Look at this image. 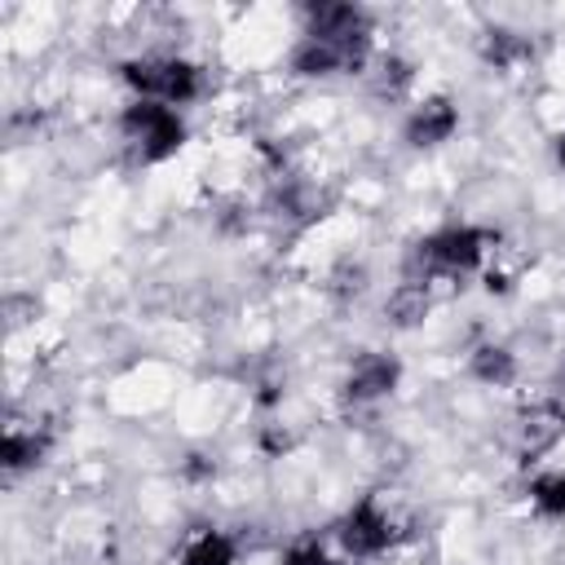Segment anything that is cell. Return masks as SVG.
Listing matches in <instances>:
<instances>
[{
    "label": "cell",
    "mask_w": 565,
    "mask_h": 565,
    "mask_svg": "<svg viewBox=\"0 0 565 565\" xmlns=\"http://www.w3.org/2000/svg\"><path fill=\"white\" fill-rule=\"evenodd\" d=\"M40 455V441L35 437H22V433H4V446H0V459L4 468H22Z\"/></svg>",
    "instance_id": "13"
},
{
    "label": "cell",
    "mask_w": 565,
    "mask_h": 565,
    "mask_svg": "<svg viewBox=\"0 0 565 565\" xmlns=\"http://www.w3.org/2000/svg\"><path fill=\"white\" fill-rule=\"evenodd\" d=\"M525 53H530V44H525L521 35H512V31H490V35H486V57H490L494 66H516Z\"/></svg>",
    "instance_id": "11"
},
{
    "label": "cell",
    "mask_w": 565,
    "mask_h": 565,
    "mask_svg": "<svg viewBox=\"0 0 565 565\" xmlns=\"http://www.w3.org/2000/svg\"><path fill=\"white\" fill-rule=\"evenodd\" d=\"M486 243H490L486 230L450 225V230H441V234H433V238H424V243L415 247L411 269L424 274V278H433V274H463V269H472V265L481 260Z\"/></svg>",
    "instance_id": "3"
},
{
    "label": "cell",
    "mask_w": 565,
    "mask_h": 565,
    "mask_svg": "<svg viewBox=\"0 0 565 565\" xmlns=\"http://www.w3.org/2000/svg\"><path fill=\"white\" fill-rule=\"evenodd\" d=\"M296 71L300 75H340L358 71L366 62V35H305L296 49Z\"/></svg>",
    "instance_id": "4"
},
{
    "label": "cell",
    "mask_w": 565,
    "mask_h": 565,
    "mask_svg": "<svg viewBox=\"0 0 565 565\" xmlns=\"http://www.w3.org/2000/svg\"><path fill=\"white\" fill-rule=\"evenodd\" d=\"M455 128H459L455 106H450L446 97H428V102L406 119V141H411V146H437V141H446Z\"/></svg>",
    "instance_id": "6"
},
{
    "label": "cell",
    "mask_w": 565,
    "mask_h": 565,
    "mask_svg": "<svg viewBox=\"0 0 565 565\" xmlns=\"http://www.w3.org/2000/svg\"><path fill=\"white\" fill-rule=\"evenodd\" d=\"M472 371L481 380H490V384H508L512 380V353L508 349H494V344H481L472 353Z\"/></svg>",
    "instance_id": "10"
},
{
    "label": "cell",
    "mask_w": 565,
    "mask_h": 565,
    "mask_svg": "<svg viewBox=\"0 0 565 565\" xmlns=\"http://www.w3.org/2000/svg\"><path fill=\"white\" fill-rule=\"evenodd\" d=\"M424 309H428V291H424V282H402V287L393 291V300H388V313H393L397 327L419 322Z\"/></svg>",
    "instance_id": "9"
},
{
    "label": "cell",
    "mask_w": 565,
    "mask_h": 565,
    "mask_svg": "<svg viewBox=\"0 0 565 565\" xmlns=\"http://www.w3.org/2000/svg\"><path fill=\"white\" fill-rule=\"evenodd\" d=\"M124 79L141 93V102H190L199 93V71L181 57H132L124 62Z\"/></svg>",
    "instance_id": "2"
},
{
    "label": "cell",
    "mask_w": 565,
    "mask_h": 565,
    "mask_svg": "<svg viewBox=\"0 0 565 565\" xmlns=\"http://www.w3.org/2000/svg\"><path fill=\"white\" fill-rule=\"evenodd\" d=\"M119 132H124V141H128L146 163L177 154V146L185 141V124H181L177 110L163 106V102H137V106H128L124 119H119Z\"/></svg>",
    "instance_id": "1"
},
{
    "label": "cell",
    "mask_w": 565,
    "mask_h": 565,
    "mask_svg": "<svg viewBox=\"0 0 565 565\" xmlns=\"http://www.w3.org/2000/svg\"><path fill=\"white\" fill-rule=\"evenodd\" d=\"M340 543H344L353 556H375V552H384V547L393 543V521L380 512L375 499H362V503L344 516Z\"/></svg>",
    "instance_id": "5"
},
{
    "label": "cell",
    "mask_w": 565,
    "mask_h": 565,
    "mask_svg": "<svg viewBox=\"0 0 565 565\" xmlns=\"http://www.w3.org/2000/svg\"><path fill=\"white\" fill-rule=\"evenodd\" d=\"M530 494H534V503H539L543 512H552V516H565V472L539 477Z\"/></svg>",
    "instance_id": "12"
},
{
    "label": "cell",
    "mask_w": 565,
    "mask_h": 565,
    "mask_svg": "<svg viewBox=\"0 0 565 565\" xmlns=\"http://www.w3.org/2000/svg\"><path fill=\"white\" fill-rule=\"evenodd\" d=\"M393 384H397V362L384 358V353H366V358L353 366L344 393H349L353 402H371V397H384Z\"/></svg>",
    "instance_id": "7"
},
{
    "label": "cell",
    "mask_w": 565,
    "mask_h": 565,
    "mask_svg": "<svg viewBox=\"0 0 565 565\" xmlns=\"http://www.w3.org/2000/svg\"><path fill=\"white\" fill-rule=\"evenodd\" d=\"M282 565H331V561H327V552L318 543H300V547H291L282 556Z\"/></svg>",
    "instance_id": "14"
},
{
    "label": "cell",
    "mask_w": 565,
    "mask_h": 565,
    "mask_svg": "<svg viewBox=\"0 0 565 565\" xmlns=\"http://www.w3.org/2000/svg\"><path fill=\"white\" fill-rule=\"evenodd\" d=\"M181 565H234V543H230L221 530H203V534L185 547Z\"/></svg>",
    "instance_id": "8"
},
{
    "label": "cell",
    "mask_w": 565,
    "mask_h": 565,
    "mask_svg": "<svg viewBox=\"0 0 565 565\" xmlns=\"http://www.w3.org/2000/svg\"><path fill=\"white\" fill-rule=\"evenodd\" d=\"M556 154H561V163H565V137H561V141H556Z\"/></svg>",
    "instance_id": "15"
}]
</instances>
